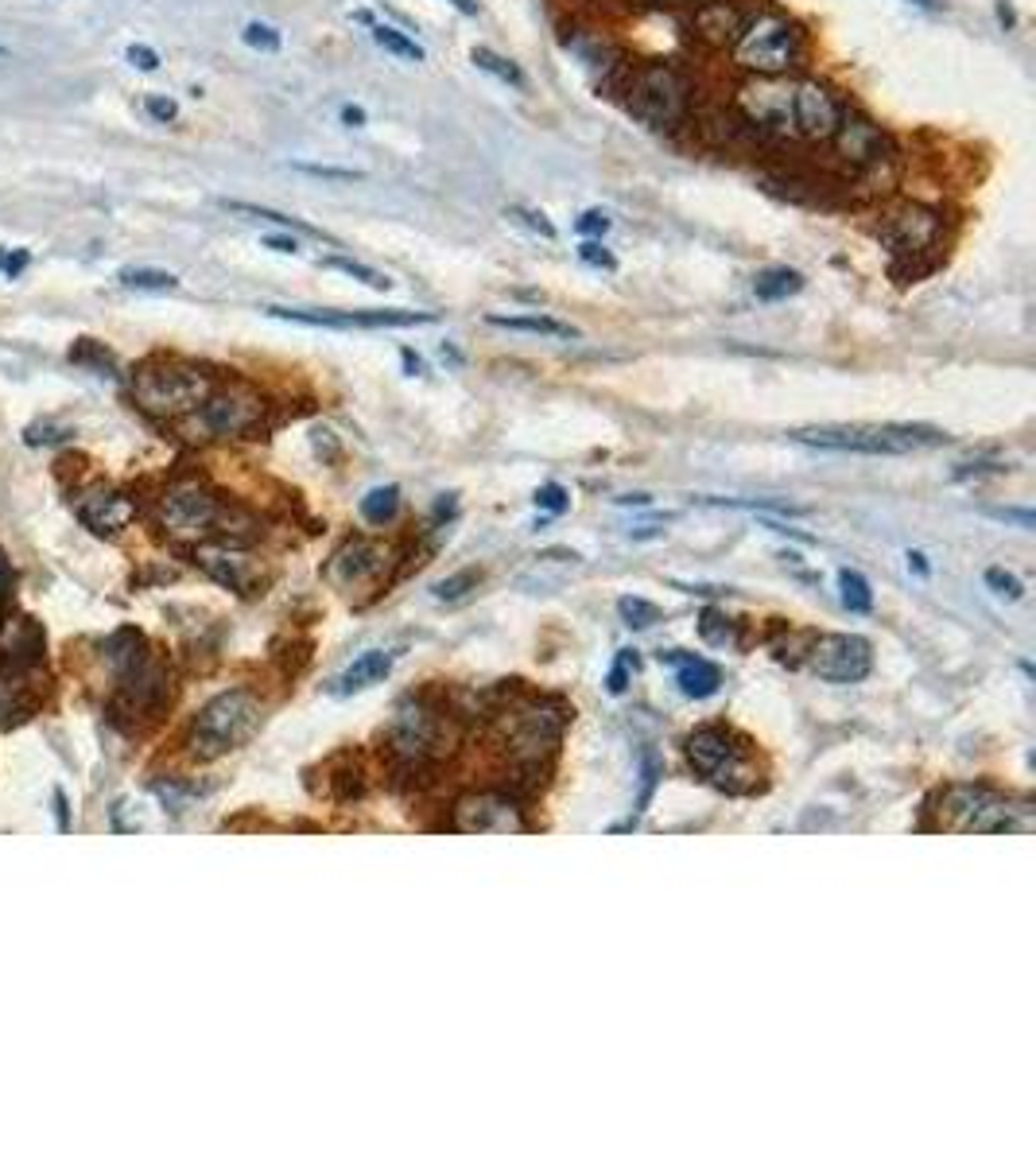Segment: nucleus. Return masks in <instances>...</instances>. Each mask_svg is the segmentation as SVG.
Returning <instances> with one entry per match:
<instances>
[{"mask_svg":"<svg viewBox=\"0 0 1036 1165\" xmlns=\"http://www.w3.org/2000/svg\"><path fill=\"white\" fill-rule=\"evenodd\" d=\"M792 443L819 447V451H854V455H913L944 447L948 436L939 427L924 424H827V427H796L789 431Z\"/></svg>","mask_w":1036,"mask_h":1165,"instance_id":"nucleus-1","label":"nucleus"},{"mask_svg":"<svg viewBox=\"0 0 1036 1165\" xmlns=\"http://www.w3.org/2000/svg\"><path fill=\"white\" fill-rule=\"evenodd\" d=\"M935 828L959 831V835H1001V831L1033 828V804L1001 796L986 785H951L939 796Z\"/></svg>","mask_w":1036,"mask_h":1165,"instance_id":"nucleus-2","label":"nucleus"},{"mask_svg":"<svg viewBox=\"0 0 1036 1165\" xmlns=\"http://www.w3.org/2000/svg\"><path fill=\"white\" fill-rule=\"evenodd\" d=\"M214 377L198 366H187V362H171V358H159V362H144L141 370L132 373L128 381V392L132 401L156 416V420H183L191 416L194 408L202 405L210 397Z\"/></svg>","mask_w":1036,"mask_h":1165,"instance_id":"nucleus-3","label":"nucleus"},{"mask_svg":"<svg viewBox=\"0 0 1036 1165\" xmlns=\"http://www.w3.org/2000/svg\"><path fill=\"white\" fill-rule=\"evenodd\" d=\"M261 719H264L261 700L248 688L218 691L210 704L194 715L187 746H191L194 758H202V761L222 758L229 750L245 746V742L261 730Z\"/></svg>","mask_w":1036,"mask_h":1165,"instance_id":"nucleus-4","label":"nucleus"},{"mask_svg":"<svg viewBox=\"0 0 1036 1165\" xmlns=\"http://www.w3.org/2000/svg\"><path fill=\"white\" fill-rule=\"evenodd\" d=\"M625 106L641 124H649L656 133H672L687 121L691 109V82L684 78L680 67L672 63H645L629 74L625 86Z\"/></svg>","mask_w":1036,"mask_h":1165,"instance_id":"nucleus-5","label":"nucleus"},{"mask_svg":"<svg viewBox=\"0 0 1036 1165\" xmlns=\"http://www.w3.org/2000/svg\"><path fill=\"white\" fill-rule=\"evenodd\" d=\"M687 758L695 765V774L706 777L722 793H754L757 789V761L750 746L722 726H699L687 739Z\"/></svg>","mask_w":1036,"mask_h":1165,"instance_id":"nucleus-6","label":"nucleus"},{"mask_svg":"<svg viewBox=\"0 0 1036 1165\" xmlns=\"http://www.w3.org/2000/svg\"><path fill=\"white\" fill-rule=\"evenodd\" d=\"M493 735H497V742L509 754L512 765H540L560 746L563 711L551 704H540V700L512 704L497 715Z\"/></svg>","mask_w":1036,"mask_h":1165,"instance_id":"nucleus-7","label":"nucleus"},{"mask_svg":"<svg viewBox=\"0 0 1036 1165\" xmlns=\"http://www.w3.org/2000/svg\"><path fill=\"white\" fill-rule=\"evenodd\" d=\"M734 59L741 71L757 78H780L800 59V28L776 12L750 16L741 36L734 39Z\"/></svg>","mask_w":1036,"mask_h":1165,"instance_id":"nucleus-8","label":"nucleus"},{"mask_svg":"<svg viewBox=\"0 0 1036 1165\" xmlns=\"http://www.w3.org/2000/svg\"><path fill=\"white\" fill-rule=\"evenodd\" d=\"M264 397L245 381L214 385L210 397L191 412V424L198 440H241L264 424Z\"/></svg>","mask_w":1036,"mask_h":1165,"instance_id":"nucleus-9","label":"nucleus"},{"mask_svg":"<svg viewBox=\"0 0 1036 1165\" xmlns=\"http://www.w3.org/2000/svg\"><path fill=\"white\" fill-rule=\"evenodd\" d=\"M222 510L226 501L202 478H179L159 497V525L179 540H202V536H214Z\"/></svg>","mask_w":1036,"mask_h":1165,"instance_id":"nucleus-10","label":"nucleus"},{"mask_svg":"<svg viewBox=\"0 0 1036 1165\" xmlns=\"http://www.w3.org/2000/svg\"><path fill=\"white\" fill-rule=\"evenodd\" d=\"M939 233H944V218L931 211V206H924V202H900V206L881 214V222H878L881 246L893 253L896 265L905 261L913 276H916L913 261H920L924 253L935 249Z\"/></svg>","mask_w":1036,"mask_h":1165,"instance_id":"nucleus-11","label":"nucleus"},{"mask_svg":"<svg viewBox=\"0 0 1036 1165\" xmlns=\"http://www.w3.org/2000/svg\"><path fill=\"white\" fill-rule=\"evenodd\" d=\"M439 739H443V719L427 700H416V696H412V700H405V704L396 707V715H392V723H388V750L400 761H408V765L427 761L439 750Z\"/></svg>","mask_w":1036,"mask_h":1165,"instance_id":"nucleus-12","label":"nucleus"},{"mask_svg":"<svg viewBox=\"0 0 1036 1165\" xmlns=\"http://www.w3.org/2000/svg\"><path fill=\"white\" fill-rule=\"evenodd\" d=\"M808 669L831 684H858L874 669V649L858 634H823L811 645Z\"/></svg>","mask_w":1036,"mask_h":1165,"instance_id":"nucleus-13","label":"nucleus"},{"mask_svg":"<svg viewBox=\"0 0 1036 1165\" xmlns=\"http://www.w3.org/2000/svg\"><path fill=\"white\" fill-rule=\"evenodd\" d=\"M451 828L462 835H521L528 831L521 809L501 793H466L451 809Z\"/></svg>","mask_w":1036,"mask_h":1165,"instance_id":"nucleus-14","label":"nucleus"},{"mask_svg":"<svg viewBox=\"0 0 1036 1165\" xmlns=\"http://www.w3.org/2000/svg\"><path fill=\"white\" fill-rule=\"evenodd\" d=\"M839 121H843V109H839L831 89L811 82V78L792 82V137L831 141Z\"/></svg>","mask_w":1036,"mask_h":1165,"instance_id":"nucleus-15","label":"nucleus"},{"mask_svg":"<svg viewBox=\"0 0 1036 1165\" xmlns=\"http://www.w3.org/2000/svg\"><path fill=\"white\" fill-rule=\"evenodd\" d=\"M268 315L287 318V323H303V327H420L431 323V315L420 311H299V307H268Z\"/></svg>","mask_w":1036,"mask_h":1165,"instance_id":"nucleus-16","label":"nucleus"},{"mask_svg":"<svg viewBox=\"0 0 1036 1165\" xmlns=\"http://www.w3.org/2000/svg\"><path fill=\"white\" fill-rule=\"evenodd\" d=\"M74 513H78V521H82L86 529L109 536V532H121V529L132 525V517H137V501H132L128 494H121V490L93 486V490H82V494L74 497Z\"/></svg>","mask_w":1036,"mask_h":1165,"instance_id":"nucleus-17","label":"nucleus"},{"mask_svg":"<svg viewBox=\"0 0 1036 1165\" xmlns=\"http://www.w3.org/2000/svg\"><path fill=\"white\" fill-rule=\"evenodd\" d=\"M831 141L839 148V156H843L850 167H858V172H874V167H881V163L889 159L885 156V137H881V128L870 124L866 117H843Z\"/></svg>","mask_w":1036,"mask_h":1165,"instance_id":"nucleus-18","label":"nucleus"},{"mask_svg":"<svg viewBox=\"0 0 1036 1165\" xmlns=\"http://www.w3.org/2000/svg\"><path fill=\"white\" fill-rule=\"evenodd\" d=\"M198 567L210 575V579H218L222 587H229V591H237V595H248L253 591V579H257V560L248 556V552H241L237 544H210V548H198Z\"/></svg>","mask_w":1036,"mask_h":1165,"instance_id":"nucleus-19","label":"nucleus"},{"mask_svg":"<svg viewBox=\"0 0 1036 1165\" xmlns=\"http://www.w3.org/2000/svg\"><path fill=\"white\" fill-rule=\"evenodd\" d=\"M385 567V548L370 544V540H346V544L327 560V579L334 587H357V582L373 579Z\"/></svg>","mask_w":1036,"mask_h":1165,"instance_id":"nucleus-20","label":"nucleus"},{"mask_svg":"<svg viewBox=\"0 0 1036 1165\" xmlns=\"http://www.w3.org/2000/svg\"><path fill=\"white\" fill-rule=\"evenodd\" d=\"M745 12H741L734 0H703L695 8V36L706 39L711 47H726L741 36L745 28Z\"/></svg>","mask_w":1036,"mask_h":1165,"instance_id":"nucleus-21","label":"nucleus"},{"mask_svg":"<svg viewBox=\"0 0 1036 1165\" xmlns=\"http://www.w3.org/2000/svg\"><path fill=\"white\" fill-rule=\"evenodd\" d=\"M388 672H392V653H381V649H373V653H361L357 661H353L350 669L342 672L338 680H334V696H353V691H366L373 688V684H381Z\"/></svg>","mask_w":1036,"mask_h":1165,"instance_id":"nucleus-22","label":"nucleus"},{"mask_svg":"<svg viewBox=\"0 0 1036 1165\" xmlns=\"http://www.w3.org/2000/svg\"><path fill=\"white\" fill-rule=\"evenodd\" d=\"M0 653H4V665H32L39 656V630L28 618H12L8 630L0 634Z\"/></svg>","mask_w":1036,"mask_h":1165,"instance_id":"nucleus-23","label":"nucleus"},{"mask_svg":"<svg viewBox=\"0 0 1036 1165\" xmlns=\"http://www.w3.org/2000/svg\"><path fill=\"white\" fill-rule=\"evenodd\" d=\"M676 684H680V691L691 696V700H706V696H715V691H719L722 672L715 669L711 661L684 656V665H680V672H676Z\"/></svg>","mask_w":1036,"mask_h":1165,"instance_id":"nucleus-24","label":"nucleus"},{"mask_svg":"<svg viewBox=\"0 0 1036 1165\" xmlns=\"http://www.w3.org/2000/svg\"><path fill=\"white\" fill-rule=\"evenodd\" d=\"M800 288H804V276H800L796 268H789V265L765 268V272H761V276H757V280H754L757 300H765V303H780V300H789V296H796Z\"/></svg>","mask_w":1036,"mask_h":1165,"instance_id":"nucleus-25","label":"nucleus"},{"mask_svg":"<svg viewBox=\"0 0 1036 1165\" xmlns=\"http://www.w3.org/2000/svg\"><path fill=\"white\" fill-rule=\"evenodd\" d=\"M493 327H505V331H521V335H544V338H575L579 331L567 327L560 318L547 315H490Z\"/></svg>","mask_w":1036,"mask_h":1165,"instance_id":"nucleus-26","label":"nucleus"},{"mask_svg":"<svg viewBox=\"0 0 1036 1165\" xmlns=\"http://www.w3.org/2000/svg\"><path fill=\"white\" fill-rule=\"evenodd\" d=\"M839 591H843V606L850 610V614H870L874 610V591H870V582H866V575L861 571H839Z\"/></svg>","mask_w":1036,"mask_h":1165,"instance_id":"nucleus-27","label":"nucleus"},{"mask_svg":"<svg viewBox=\"0 0 1036 1165\" xmlns=\"http://www.w3.org/2000/svg\"><path fill=\"white\" fill-rule=\"evenodd\" d=\"M396 510H400V490H396V486H377V490H370V494L361 497V517H366L370 525L392 521Z\"/></svg>","mask_w":1036,"mask_h":1165,"instance_id":"nucleus-28","label":"nucleus"},{"mask_svg":"<svg viewBox=\"0 0 1036 1165\" xmlns=\"http://www.w3.org/2000/svg\"><path fill=\"white\" fill-rule=\"evenodd\" d=\"M370 28H373V39H377L388 54L408 59V63H420L423 59V47L416 43V39H408L405 32H396V28H388V24H370Z\"/></svg>","mask_w":1036,"mask_h":1165,"instance_id":"nucleus-29","label":"nucleus"},{"mask_svg":"<svg viewBox=\"0 0 1036 1165\" xmlns=\"http://www.w3.org/2000/svg\"><path fill=\"white\" fill-rule=\"evenodd\" d=\"M322 268H338V272H346V276H353V280L370 284L373 292H388V288H392L388 276H381L377 268L361 265V261H350V257H322Z\"/></svg>","mask_w":1036,"mask_h":1165,"instance_id":"nucleus-30","label":"nucleus"},{"mask_svg":"<svg viewBox=\"0 0 1036 1165\" xmlns=\"http://www.w3.org/2000/svg\"><path fill=\"white\" fill-rule=\"evenodd\" d=\"M477 582H482V571H477V567H462L458 575L439 579L431 591H435V599H443V602H458V599H466L470 591H477Z\"/></svg>","mask_w":1036,"mask_h":1165,"instance_id":"nucleus-31","label":"nucleus"},{"mask_svg":"<svg viewBox=\"0 0 1036 1165\" xmlns=\"http://www.w3.org/2000/svg\"><path fill=\"white\" fill-rule=\"evenodd\" d=\"M121 284L124 288H141V292H171L179 280L171 272H159V268H124Z\"/></svg>","mask_w":1036,"mask_h":1165,"instance_id":"nucleus-32","label":"nucleus"},{"mask_svg":"<svg viewBox=\"0 0 1036 1165\" xmlns=\"http://www.w3.org/2000/svg\"><path fill=\"white\" fill-rule=\"evenodd\" d=\"M470 59H474L477 67H482V71L486 74H493V78H501V82H509V86H525V74L516 71V67H512L509 59H501V54H493L490 47H474V54H470Z\"/></svg>","mask_w":1036,"mask_h":1165,"instance_id":"nucleus-33","label":"nucleus"},{"mask_svg":"<svg viewBox=\"0 0 1036 1165\" xmlns=\"http://www.w3.org/2000/svg\"><path fill=\"white\" fill-rule=\"evenodd\" d=\"M617 614H621V622L632 626V630H649L652 622H660V610H656L649 599H637V595H625V599L617 602Z\"/></svg>","mask_w":1036,"mask_h":1165,"instance_id":"nucleus-34","label":"nucleus"},{"mask_svg":"<svg viewBox=\"0 0 1036 1165\" xmlns=\"http://www.w3.org/2000/svg\"><path fill=\"white\" fill-rule=\"evenodd\" d=\"M222 206H226V211H233V214H248V218H264V222H276V226H287V230H303V233H315L318 237V230H311V226H303V222H299V218H287V214H280V211H268V206H253V202H222Z\"/></svg>","mask_w":1036,"mask_h":1165,"instance_id":"nucleus-35","label":"nucleus"},{"mask_svg":"<svg viewBox=\"0 0 1036 1165\" xmlns=\"http://www.w3.org/2000/svg\"><path fill=\"white\" fill-rule=\"evenodd\" d=\"M24 711V691L12 680H0V726H12Z\"/></svg>","mask_w":1036,"mask_h":1165,"instance_id":"nucleus-36","label":"nucleus"},{"mask_svg":"<svg viewBox=\"0 0 1036 1165\" xmlns=\"http://www.w3.org/2000/svg\"><path fill=\"white\" fill-rule=\"evenodd\" d=\"M241 39H245L253 51H280V32L268 28V24H248L245 32H241Z\"/></svg>","mask_w":1036,"mask_h":1165,"instance_id":"nucleus-37","label":"nucleus"},{"mask_svg":"<svg viewBox=\"0 0 1036 1165\" xmlns=\"http://www.w3.org/2000/svg\"><path fill=\"white\" fill-rule=\"evenodd\" d=\"M986 582H990L998 595H1005V599H1021V595H1025L1021 579L1013 571H1005V567H990V571H986Z\"/></svg>","mask_w":1036,"mask_h":1165,"instance_id":"nucleus-38","label":"nucleus"},{"mask_svg":"<svg viewBox=\"0 0 1036 1165\" xmlns=\"http://www.w3.org/2000/svg\"><path fill=\"white\" fill-rule=\"evenodd\" d=\"M296 172L303 176H318V179H342V183H353L361 179V172H350V167H331V163H292Z\"/></svg>","mask_w":1036,"mask_h":1165,"instance_id":"nucleus-39","label":"nucleus"},{"mask_svg":"<svg viewBox=\"0 0 1036 1165\" xmlns=\"http://www.w3.org/2000/svg\"><path fill=\"white\" fill-rule=\"evenodd\" d=\"M629 669H637V653H629V649H625V653L617 656V665H614V672H610V680H606V688L614 691V696H621V691L629 688Z\"/></svg>","mask_w":1036,"mask_h":1165,"instance_id":"nucleus-40","label":"nucleus"},{"mask_svg":"<svg viewBox=\"0 0 1036 1165\" xmlns=\"http://www.w3.org/2000/svg\"><path fill=\"white\" fill-rule=\"evenodd\" d=\"M536 505L547 513H563L567 510V490H563L560 482H547V486L536 490Z\"/></svg>","mask_w":1036,"mask_h":1165,"instance_id":"nucleus-41","label":"nucleus"},{"mask_svg":"<svg viewBox=\"0 0 1036 1165\" xmlns=\"http://www.w3.org/2000/svg\"><path fill=\"white\" fill-rule=\"evenodd\" d=\"M699 630H703L706 641H715V645H722V641L730 637V618H722L719 610H706L703 622H699Z\"/></svg>","mask_w":1036,"mask_h":1165,"instance_id":"nucleus-42","label":"nucleus"},{"mask_svg":"<svg viewBox=\"0 0 1036 1165\" xmlns=\"http://www.w3.org/2000/svg\"><path fill=\"white\" fill-rule=\"evenodd\" d=\"M59 440H67V427L32 424L28 431H24V443H28V447H43V443H59Z\"/></svg>","mask_w":1036,"mask_h":1165,"instance_id":"nucleus-43","label":"nucleus"},{"mask_svg":"<svg viewBox=\"0 0 1036 1165\" xmlns=\"http://www.w3.org/2000/svg\"><path fill=\"white\" fill-rule=\"evenodd\" d=\"M124 59H128V63H132L137 71H144V74L159 71V54L152 51V47H144V43H132V47L124 51Z\"/></svg>","mask_w":1036,"mask_h":1165,"instance_id":"nucleus-44","label":"nucleus"},{"mask_svg":"<svg viewBox=\"0 0 1036 1165\" xmlns=\"http://www.w3.org/2000/svg\"><path fill=\"white\" fill-rule=\"evenodd\" d=\"M579 257L586 261V265H594V268H617L614 253H610V249H602L598 241H582Z\"/></svg>","mask_w":1036,"mask_h":1165,"instance_id":"nucleus-45","label":"nucleus"},{"mask_svg":"<svg viewBox=\"0 0 1036 1165\" xmlns=\"http://www.w3.org/2000/svg\"><path fill=\"white\" fill-rule=\"evenodd\" d=\"M575 230L586 233V237H602V233L610 230V218H606L602 211H586L579 222H575Z\"/></svg>","mask_w":1036,"mask_h":1165,"instance_id":"nucleus-46","label":"nucleus"},{"mask_svg":"<svg viewBox=\"0 0 1036 1165\" xmlns=\"http://www.w3.org/2000/svg\"><path fill=\"white\" fill-rule=\"evenodd\" d=\"M148 113H152L159 124H171L179 117V106L171 98H148Z\"/></svg>","mask_w":1036,"mask_h":1165,"instance_id":"nucleus-47","label":"nucleus"},{"mask_svg":"<svg viewBox=\"0 0 1036 1165\" xmlns=\"http://www.w3.org/2000/svg\"><path fill=\"white\" fill-rule=\"evenodd\" d=\"M521 214V218H525L528 226H532V230L536 233H544V237H555V226H551V222H547L544 214H536V211H516Z\"/></svg>","mask_w":1036,"mask_h":1165,"instance_id":"nucleus-48","label":"nucleus"},{"mask_svg":"<svg viewBox=\"0 0 1036 1165\" xmlns=\"http://www.w3.org/2000/svg\"><path fill=\"white\" fill-rule=\"evenodd\" d=\"M24 265H28V249H16V253H4V272H8V276H20V272H24Z\"/></svg>","mask_w":1036,"mask_h":1165,"instance_id":"nucleus-49","label":"nucleus"},{"mask_svg":"<svg viewBox=\"0 0 1036 1165\" xmlns=\"http://www.w3.org/2000/svg\"><path fill=\"white\" fill-rule=\"evenodd\" d=\"M12 591V564H8V556L0 552V599Z\"/></svg>","mask_w":1036,"mask_h":1165,"instance_id":"nucleus-50","label":"nucleus"},{"mask_svg":"<svg viewBox=\"0 0 1036 1165\" xmlns=\"http://www.w3.org/2000/svg\"><path fill=\"white\" fill-rule=\"evenodd\" d=\"M342 121L350 124V128H361V124H366V109H357V106H346V109H342Z\"/></svg>","mask_w":1036,"mask_h":1165,"instance_id":"nucleus-51","label":"nucleus"},{"mask_svg":"<svg viewBox=\"0 0 1036 1165\" xmlns=\"http://www.w3.org/2000/svg\"><path fill=\"white\" fill-rule=\"evenodd\" d=\"M264 246L276 249V253H299V246L292 241V237H264Z\"/></svg>","mask_w":1036,"mask_h":1165,"instance_id":"nucleus-52","label":"nucleus"},{"mask_svg":"<svg viewBox=\"0 0 1036 1165\" xmlns=\"http://www.w3.org/2000/svg\"><path fill=\"white\" fill-rule=\"evenodd\" d=\"M54 809H59V828L67 831L71 828V816H67V796L63 793H54Z\"/></svg>","mask_w":1036,"mask_h":1165,"instance_id":"nucleus-53","label":"nucleus"},{"mask_svg":"<svg viewBox=\"0 0 1036 1165\" xmlns=\"http://www.w3.org/2000/svg\"><path fill=\"white\" fill-rule=\"evenodd\" d=\"M909 567H913L916 575H928V560H924V552H909Z\"/></svg>","mask_w":1036,"mask_h":1165,"instance_id":"nucleus-54","label":"nucleus"},{"mask_svg":"<svg viewBox=\"0 0 1036 1165\" xmlns=\"http://www.w3.org/2000/svg\"><path fill=\"white\" fill-rule=\"evenodd\" d=\"M405 366H408V373H412V377H416V373H423V362L412 350H405Z\"/></svg>","mask_w":1036,"mask_h":1165,"instance_id":"nucleus-55","label":"nucleus"},{"mask_svg":"<svg viewBox=\"0 0 1036 1165\" xmlns=\"http://www.w3.org/2000/svg\"><path fill=\"white\" fill-rule=\"evenodd\" d=\"M451 4H455L458 12H466V16H474V12H477V4H474V0H451Z\"/></svg>","mask_w":1036,"mask_h":1165,"instance_id":"nucleus-56","label":"nucleus"},{"mask_svg":"<svg viewBox=\"0 0 1036 1165\" xmlns=\"http://www.w3.org/2000/svg\"><path fill=\"white\" fill-rule=\"evenodd\" d=\"M916 4H924V8H935V0H916Z\"/></svg>","mask_w":1036,"mask_h":1165,"instance_id":"nucleus-57","label":"nucleus"},{"mask_svg":"<svg viewBox=\"0 0 1036 1165\" xmlns=\"http://www.w3.org/2000/svg\"><path fill=\"white\" fill-rule=\"evenodd\" d=\"M0 265H4V249H0Z\"/></svg>","mask_w":1036,"mask_h":1165,"instance_id":"nucleus-58","label":"nucleus"},{"mask_svg":"<svg viewBox=\"0 0 1036 1165\" xmlns=\"http://www.w3.org/2000/svg\"><path fill=\"white\" fill-rule=\"evenodd\" d=\"M0 54H8V51H4V47H0Z\"/></svg>","mask_w":1036,"mask_h":1165,"instance_id":"nucleus-59","label":"nucleus"}]
</instances>
